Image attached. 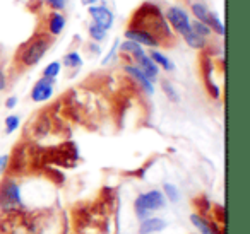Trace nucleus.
<instances>
[{"mask_svg": "<svg viewBox=\"0 0 250 234\" xmlns=\"http://www.w3.org/2000/svg\"><path fill=\"white\" fill-rule=\"evenodd\" d=\"M136 65L139 67V70L147 77V79H151L153 82L156 80L158 74H160V67L151 60V57L147 55V53H144L143 57H139V58L136 60Z\"/></svg>", "mask_w": 250, "mask_h": 234, "instance_id": "f8f14e48", "label": "nucleus"}, {"mask_svg": "<svg viewBox=\"0 0 250 234\" xmlns=\"http://www.w3.org/2000/svg\"><path fill=\"white\" fill-rule=\"evenodd\" d=\"M53 86H55V79H46L42 77L40 80H36V84L31 89V99L35 103H45L53 96Z\"/></svg>", "mask_w": 250, "mask_h": 234, "instance_id": "0eeeda50", "label": "nucleus"}, {"mask_svg": "<svg viewBox=\"0 0 250 234\" xmlns=\"http://www.w3.org/2000/svg\"><path fill=\"white\" fill-rule=\"evenodd\" d=\"M118 50H120L122 55H125V57L129 55V57H132L134 60H137L139 57H143L144 53H146L143 50V46L130 41V39H125L124 43H118Z\"/></svg>", "mask_w": 250, "mask_h": 234, "instance_id": "ddd939ff", "label": "nucleus"}, {"mask_svg": "<svg viewBox=\"0 0 250 234\" xmlns=\"http://www.w3.org/2000/svg\"><path fill=\"white\" fill-rule=\"evenodd\" d=\"M87 35H89V38L93 39V43H103L104 39H106L108 36V31L103 28H100L98 24H94V22H91L89 26H87Z\"/></svg>", "mask_w": 250, "mask_h": 234, "instance_id": "a211bd4d", "label": "nucleus"}, {"mask_svg": "<svg viewBox=\"0 0 250 234\" xmlns=\"http://www.w3.org/2000/svg\"><path fill=\"white\" fill-rule=\"evenodd\" d=\"M184 41L187 43L190 48H194V50H204L206 45H208V39L202 38L201 35H197L194 29H190V31H188L187 35L184 36Z\"/></svg>", "mask_w": 250, "mask_h": 234, "instance_id": "2eb2a0df", "label": "nucleus"}, {"mask_svg": "<svg viewBox=\"0 0 250 234\" xmlns=\"http://www.w3.org/2000/svg\"><path fill=\"white\" fill-rule=\"evenodd\" d=\"M124 72L127 74L129 77H132V79L136 80L137 84H139V87L147 94V96L154 94V82L151 79H147V77L144 76L143 72H141L139 67H137L136 63H125V65H124Z\"/></svg>", "mask_w": 250, "mask_h": 234, "instance_id": "6e6552de", "label": "nucleus"}, {"mask_svg": "<svg viewBox=\"0 0 250 234\" xmlns=\"http://www.w3.org/2000/svg\"><path fill=\"white\" fill-rule=\"evenodd\" d=\"M118 43H120V41H118V39H115L113 46H111V48H110V52H108V55L104 57V58H103V62H101V63H103V65H108V63L111 62V58H113V57L117 55V50H118Z\"/></svg>", "mask_w": 250, "mask_h": 234, "instance_id": "bb28decb", "label": "nucleus"}, {"mask_svg": "<svg viewBox=\"0 0 250 234\" xmlns=\"http://www.w3.org/2000/svg\"><path fill=\"white\" fill-rule=\"evenodd\" d=\"M24 202H22L21 188L18 181L12 176H5L0 181V215L4 214H12L24 210Z\"/></svg>", "mask_w": 250, "mask_h": 234, "instance_id": "7ed1b4c3", "label": "nucleus"}, {"mask_svg": "<svg viewBox=\"0 0 250 234\" xmlns=\"http://www.w3.org/2000/svg\"><path fill=\"white\" fill-rule=\"evenodd\" d=\"M149 57H151V60H153L154 63H156L160 69H163V70H167V72H173L175 70V63L171 62L170 58H168L165 53H161V52H151L149 53Z\"/></svg>", "mask_w": 250, "mask_h": 234, "instance_id": "dca6fc26", "label": "nucleus"}, {"mask_svg": "<svg viewBox=\"0 0 250 234\" xmlns=\"http://www.w3.org/2000/svg\"><path fill=\"white\" fill-rule=\"evenodd\" d=\"M43 2H48V0H43Z\"/></svg>", "mask_w": 250, "mask_h": 234, "instance_id": "2f4dec72", "label": "nucleus"}, {"mask_svg": "<svg viewBox=\"0 0 250 234\" xmlns=\"http://www.w3.org/2000/svg\"><path fill=\"white\" fill-rule=\"evenodd\" d=\"M122 234H124V233H122Z\"/></svg>", "mask_w": 250, "mask_h": 234, "instance_id": "473e14b6", "label": "nucleus"}, {"mask_svg": "<svg viewBox=\"0 0 250 234\" xmlns=\"http://www.w3.org/2000/svg\"><path fill=\"white\" fill-rule=\"evenodd\" d=\"M89 16L94 24H98L100 28L106 29V31H110L113 28V21H115L113 12L106 5H98V4L89 5Z\"/></svg>", "mask_w": 250, "mask_h": 234, "instance_id": "423d86ee", "label": "nucleus"}, {"mask_svg": "<svg viewBox=\"0 0 250 234\" xmlns=\"http://www.w3.org/2000/svg\"><path fill=\"white\" fill-rule=\"evenodd\" d=\"M168 227V222L163 217H146V219H141L139 224V234H156V233H163Z\"/></svg>", "mask_w": 250, "mask_h": 234, "instance_id": "9b49d317", "label": "nucleus"}, {"mask_svg": "<svg viewBox=\"0 0 250 234\" xmlns=\"http://www.w3.org/2000/svg\"><path fill=\"white\" fill-rule=\"evenodd\" d=\"M5 89H7V77H5V72L0 67V91H5Z\"/></svg>", "mask_w": 250, "mask_h": 234, "instance_id": "c756f323", "label": "nucleus"}, {"mask_svg": "<svg viewBox=\"0 0 250 234\" xmlns=\"http://www.w3.org/2000/svg\"><path fill=\"white\" fill-rule=\"evenodd\" d=\"M50 43L52 41L48 39V36L40 35L38 33V35L31 36L28 41H24L19 46L16 58H18V62L21 63V67H24V69L35 67L36 63L42 62V58L46 55V52H48V48H50Z\"/></svg>", "mask_w": 250, "mask_h": 234, "instance_id": "f03ea898", "label": "nucleus"}, {"mask_svg": "<svg viewBox=\"0 0 250 234\" xmlns=\"http://www.w3.org/2000/svg\"><path fill=\"white\" fill-rule=\"evenodd\" d=\"M190 222L201 234H223L221 231H219V227L216 226L214 220L209 219L208 215H202V214H199V212L192 214Z\"/></svg>", "mask_w": 250, "mask_h": 234, "instance_id": "9d476101", "label": "nucleus"}, {"mask_svg": "<svg viewBox=\"0 0 250 234\" xmlns=\"http://www.w3.org/2000/svg\"><path fill=\"white\" fill-rule=\"evenodd\" d=\"M46 28H48V33L52 36L62 35L63 28H65V18H63V16L60 14V12H53V14H50L48 24H46Z\"/></svg>", "mask_w": 250, "mask_h": 234, "instance_id": "4468645a", "label": "nucleus"}, {"mask_svg": "<svg viewBox=\"0 0 250 234\" xmlns=\"http://www.w3.org/2000/svg\"><path fill=\"white\" fill-rule=\"evenodd\" d=\"M163 16H165V19H167L168 24H170L171 28H173L175 31L182 36V38H184V36L192 29L190 18H188V14L182 7H177V5L168 7Z\"/></svg>", "mask_w": 250, "mask_h": 234, "instance_id": "39448f33", "label": "nucleus"}, {"mask_svg": "<svg viewBox=\"0 0 250 234\" xmlns=\"http://www.w3.org/2000/svg\"><path fill=\"white\" fill-rule=\"evenodd\" d=\"M190 11H192V14H194V18H195V21H201V22H208V19H209V9L206 7V4H202V2H195V4H192V7H190Z\"/></svg>", "mask_w": 250, "mask_h": 234, "instance_id": "6ab92c4d", "label": "nucleus"}, {"mask_svg": "<svg viewBox=\"0 0 250 234\" xmlns=\"http://www.w3.org/2000/svg\"><path fill=\"white\" fill-rule=\"evenodd\" d=\"M9 166H11V156L0 154V176L9 171Z\"/></svg>", "mask_w": 250, "mask_h": 234, "instance_id": "a878e982", "label": "nucleus"}, {"mask_svg": "<svg viewBox=\"0 0 250 234\" xmlns=\"http://www.w3.org/2000/svg\"><path fill=\"white\" fill-rule=\"evenodd\" d=\"M46 4H48L52 9H55L57 12H59V11H63V9H65V0H48Z\"/></svg>", "mask_w": 250, "mask_h": 234, "instance_id": "cd10ccee", "label": "nucleus"}, {"mask_svg": "<svg viewBox=\"0 0 250 234\" xmlns=\"http://www.w3.org/2000/svg\"><path fill=\"white\" fill-rule=\"evenodd\" d=\"M161 87H163V93L167 94V98L171 101V103H178V101H180V94H178V91L175 89V86L171 82L163 80V82H161Z\"/></svg>", "mask_w": 250, "mask_h": 234, "instance_id": "5701e85b", "label": "nucleus"}, {"mask_svg": "<svg viewBox=\"0 0 250 234\" xmlns=\"http://www.w3.org/2000/svg\"><path fill=\"white\" fill-rule=\"evenodd\" d=\"M167 205V198H165L161 190H149L146 193H141L136 200H134V210L139 219H146V217L153 215L156 210L165 209Z\"/></svg>", "mask_w": 250, "mask_h": 234, "instance_id": "20e7f679", "label": "nucleus"}, {"mask_svg": "<svg viewBox=\"0 0 250 234\" xmlns=\"http://www.w3.org/2000/svg\"><path fill=\"white\" fill-rule=\"evenodd\" d=\"M4 125H5V134L11 135V134H14V132H18L19 125H21V118H19L18 115H9V117L5 118Z\"/></svg>", "mask_w": 250, "mask_h": 234, "instance_id": "b1692460", "label": "nucleus"}, {"mask_svg": "<svg viewBox=\"0 0 250 234\" xmlns=\"http://www.w3.org/2000/svg\"><path fill=\"white\" fill-rule=\"evenodd\" d=\"M60 72H62V63H60L59 60H55V62H50L48 65L45 67L43 77H46V79H57V77L60 76Z\"/></svg>", "mask_w": 250, "mask_h": 234, "instance_id": "4be33fe9", "label": "nucleus"}, {"mask_svg": "<svg viewBox=\"0 0 250 234\" xmlns=\"http://www.w3.org/2000/svg\"><path fill=\"white\" fill-rule=\"evenodd\" d=\"M206 24H208L209 29H211V31H214L216 35L225 36V26H223L221 19H219V16L216 14V12H209V19H208V22H206Z\"/></svg>", "mask_w": 250, "mask_h": 234, "instance_id": "412c9836", "label": "nucleus"}, {"mask_svg": "<svg viewBox=\"0 0 250 234\" xmlns=\"http://www.w3.org/2000/svg\"><path fill=\"white\" fill-rule=\"evenodd\" d=\"M125 39H130V41L137 43V45H141V46H149V48L160 46V41H158L153 35L143 31V29H136V28L125 29Z\"/></svg>", "mask_w": 250, "mask_h": 234, "instance_id": "1a4fd4ad", "label": "nucleus"}, {"mask_svg": "<svg viewBox=\"0 0 250 234\" xmlns=\"http://www.w3.org/2000/svg\"><path fill=\"white\" fill-rule=\"evenodd\" d=\"M163 195H165V198L168 200V202H171V203H177L178 200H180V190H178V186L177 185H173V183H165L163 185Z\"/></svg>", "mask_w": 250, "mask_h": 234, "instance_id": "aec40b11", "label": "nucleus"}, {"mask_svg": "<svg viewBox=\"0 0 250 234\" xmlns=\"http://www.w3.org/2000/svg\"><path fill=\"white\" fill-rule=\"evenodd\" d=\"M100 0H83V4L84 5H94V4H98Z\"/></svg>", "mask_w": 250, "mask_h": 234, "instance_id": "7c9ffc66", "label": "nucleus"}, {"mask_svg": "<svg viewBox=\"0 0 250 234\" xmlns=\"http://www.w3.org/2000/svg\"><path fill=\"white\" fill-rule=\"evenodd\" d=\"M129 26L136 29H143V31L153 35L154 38L160 41V45L163 38L173 39L171 29H170V26H168L167 19H165L163 12L160 11V7H158L156 4H151V2L143 4L134 12Z\"/></svg>", "mask_w": 250, "mask_h": 234, "instance_id": "f257e3e1", "label": "nucleus"}, {"mask_svg": "<svg viewBox=\"0 0 250 234\" xmlns=\"http://www.w3.org/2000/svg\"><path fill=\"white\" fill-rule=\"evenodd\" d=\"M62 65H65L67 69H81L83 67V57L79 55L77 52H69V53H65L63 55V58H62Z\"/></svg>", "mask_w": 250, "mask_h": 234, "instance_id": "f3484780", "label": "nucleus"}, {"mask_svg": "<svg viewBox=\"0 0 250 234\" xmlns=\"http://www.w3.org/2000/svg\"><path fill=\"white\" fill-rule=\"evenodd\" d=\"M192 29H194L197 35H201L202 38H206L208 39L209 36H211V29H209V26L208 24H204V22H201V21H194L192 22Z\"/></svg>", "mask_w": 250, "mask_h": 234, "instance_id": "393cba45", "label": "nucleus"}, {"mask_svg": "<svg viewBox=\"0 0 250 234\" xmlns=\"http://www.w3.org/2000/svg\"><path fill=\"white\" fill-rule=\"evenodd\" d=\"M16 106H18V98L16 96H11L5 99V108H7V110H14Z\"/></svg>", "mask_w": 250, "mask_h": 234, "instance_id": "c85d7f7f", "label": "nucleus"}]
</instances>
